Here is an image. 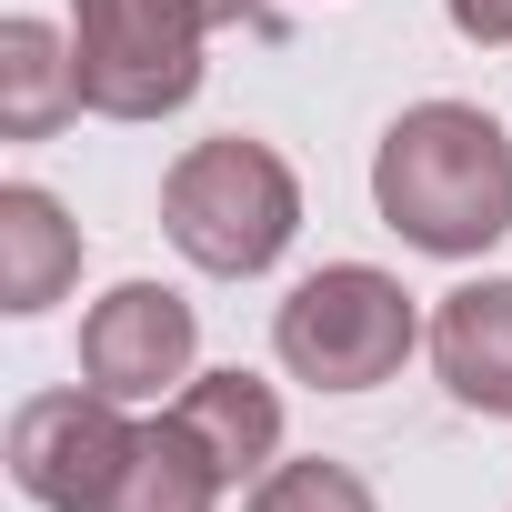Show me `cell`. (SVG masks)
Instances as JSON below:
<instances>
[{
    "label": "cell",
    "mask_w": 512,
    "mask_h": 512,
    "mask_svg": "<svg viewBox=\"0 0 512 512\" xmlns=\"http://www.w3.org/2000/svg\"><path fill=\"white\" fill-rule=\"evenodd\" d=\"M372 211L432 251V262H482L512 231V131L482 101H412L372 141Z\"/></svg>",
    "instance_id": "cell-1"
},
{
    "label": "cell",
    "mask_w": 512,
    "mask_h": 512,
    "mask_svg": "<svg viewBox=\"0 0 512 512\" xmlns=\"http://www.w3.org/2000/svg\"><path fill=\"white\" fill-rule=\"evenodd\" d=\"M161 231H171V251L191 272L262 282L302 241V171L251 131H211L161 171Z\"/></svg>",
    "instance_id": "cell-2"
},
{
    "label": "cell",
    "mask_w": 512,
    "mask_h": 512,
    "mask_svg": "<svg viewBox=\"0 0 512 512\" xmlns=\"http://www.w3.org/2000/svg\"><path fill=\"white\" fill-rule=\"evenodd\" d=\"M422 312L382 262H322L282 292L272 312V362L312 392H382L412 352H422Z\"/></svg>",
    "instance_id": "cell-3"
},
{
    "label": "cell",
    "mask_w": 512,
    "mask_h": 512,
    "mask_svg": "<svg viewBox=\"0 0 512 512\" xmlns=\"http://www.w3.org/2000/svg\"><path fill=\"white\" fill-rule=\"evenodd\" d=\"M201 0H71V61H81V111L101 121H171L201 91Z\"/></svg>",
    "instance_id": "cell-4"
},
{
    "label": "cell",
    "mask_w": 512,
    "mask_h": 512,
    "mask_svg": "<svg viewBox=\"0 0 512 512\" xmlns=\"http://www.w3.org/2000/svg\"><path fill=\"white\" fill-rule=\"evenodd\" d=\"M131 442H141L131 402H111V392L81 382V392H31L11 412L0 462H11L21 502H41V512H101L111 482H121V462H131Z\"/></svg>",
    "instance_id": "cell-5"
},
{
    "label": "cell",
    "mask_w": 512,
    "mask_h": 512,
    "mask_svg": "<svg viewBox=\"0 0 512 512\" xmlns=\"http://www.w3.org/2000/svg\"><path fill=\"white\" fill-rule=\"evenodd\" d=\"M191 372H201V312L171 282H111L81 312V382L91 392L141 412V402H171Z\"/></svg>",
    "instance_id": "cell-6"
},
{
    "label": "cell",
    "mask_w": 512,
    "mask_h": 512,
    "mask_svg": "<svg viewBox=\"0 0 512 512\" xmlns=\"http://www.w3.org/2000/svg\"><path fill=\"white\" fill-rule=\"evenodd\" d=\"M442 392L482 422H512V282L482 272V282H452L432 302V332H422Z\"/></svg>",
    "instance_id": "cell-7"
},
{
    "label": "cell",
    "mask_w": 512,
    "mask_h": 512,
    "mask_svg": "<svg viewBox=\"0 0 512 512\" xmlns=\"http://www.w3.org/2000/svg\"><path fill=\"white\" fill-rule=\"evenodd\" d=\"M171 422L211 452V472L241 492V482H262L272 462H282V392L262 382V372H191L181 392H171Z\"/></svg>",
    "instance_id": "cell-8"
},
{
    "label": "cell",
    "mask_w": 512,
    "mask_h": 512,
    "mask_svg": "<svg viewBox=\"0 0 512 512\" xmlns=\"http://www.w3.org/2000/svg\"><path fill=\"white\" fill-rule=\"evenodd\" d=\"M71 282H81V221L61 211V191L0 181V312L41 322Z\"/></svg>",
    "instance_id": "cell-9"
},
{
    "label": "cell",
    "mask_w": 512,
    "mask_h": 512,
    "mask_svg": "<svg viewBox=\"0 0 512 512\" xmlns=\"http://www.w3.org/2000/svg\"><path fill=\"white\" fill-rule=\"evenodd\" d=\"M81 111V61H71V31L51 21H0V141H51L61 121Z\"/></svg>",
    "instance_id": "cell-10"
},
{
    "label": "cell",
    "mask_w": 512,
    "mask_h": 512,
    "mask_svg": "<svg viewBox=\"0 0 512 512\" xmlns=\"http://www.w3.org/2000/svg\"><path fill=\"white\" fill-rule=\"evenodd\" d=\"M221 472H211V452L171 422V402L141 422V442H131V462H121V482H111V502L101 512H221Z\"/></svg>",
    "instance_id": "cell-11"
},
{
    "label": "cell",
    "mask_w": 512,
    "mask_h": 512,
    "mask_svg": "<svg viewBox=\"0 0 512 512\" xmlns=\"http://www.w3.org/2000/svg\"><path fill=\"white\" fill-rule=\"evenodd\" d=\"M241 512H382V502H372V482H362L352 462L312 452V462H272L262 482H251Z\"/></svg>",
    "instance_id": "cell-12"
},
{
    "label": "cell",
    "mask_w": 512,
    "mask_h": 512,
    "mask_svg": "<svg viewBox=\"0 0 512 512\" xmlns=\"http://www.w3.org/2000/svg\"><path fill=\"white\" fill-rule=\"evenodd\" d=\"M442 21H452L472 51H512V0H442Z\"/></svg>",
    "instance_id": "cell-13"
},
{
    "label": "cell",
    "mask_w": 512,
    "mask_h": 512,
    "mask_svg": "<svg viewBox=\"0 0 512 512\" xmlns=\"http://www.w3.org/2000/svg\"><path fill=\"white\" fill-rule=\"evenodd\" d=\"M211 31H272V0H201Z\"/></svg>",
    "instance_id": "cell-14"
}]
</instances>
